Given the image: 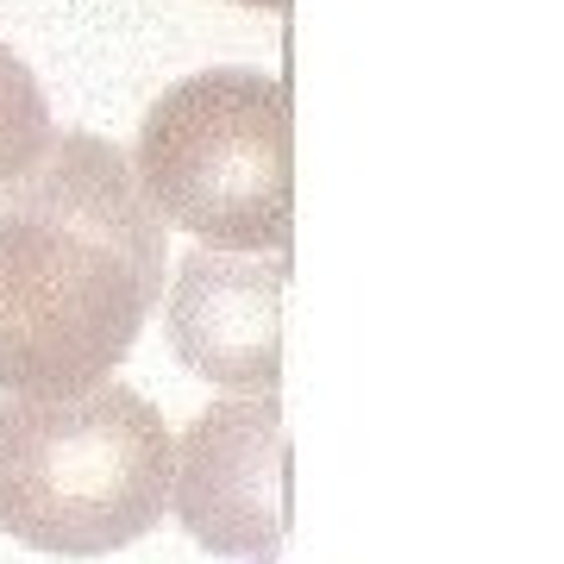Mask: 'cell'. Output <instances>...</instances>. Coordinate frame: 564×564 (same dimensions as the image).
I'll list each match as a JSON object with an SVG mask.
<instances>
[{
  "label": "cell",
  "instance_id": "3",
  "mask_svg": "<svg viewBox=\"0 0 564 564\" xmlns=\"http://www.w3.org/2000/svg\"><path fill=\"white\" fill-rule=\"evenodd\" d=\"M126 163L151 214L202 239V251H289L295 151L276 76L202 69L163 88Z\"/></svg>",
  "mask_w": 564,
  "mask_h": 564
},
{
  "label": "cell",
  "instance_id": "6",
  "mask_svg": "<svg viewBox=\"0 0 564 564\" xmlns=\"http://www.w3.org/2000/svg\"><path fill=\"white\" fill-rule=\"evenodd\" d=\"M51 144V107H44L39 76L0 44V188L20 182L39 151Z\"/></svg>",
  "mask_w": 564,
  "mask_h": 564
},
{
  "label": "cell",
  "instance_id": "1",
  "mask_svg": "<svg viewBox=\"0 0 564 564\" xmlns=\"http://www.w3.org/2000/svg\"><path fill=\"white\" fill-rule=\"evenodd\" d=\"M163 220L120 144L51 132L0 188V389L44 402L113 377L163 302Z\"/></svg>",
  "mask_w": 564,
  "mask_h": 564
},
{
  "label": "cell",
  "instance_id": "5",
  "mask_svg": "<svg viewBox=\"0 0 564 564\" xmlns=\"http://www.w3.org/2000/svg\"><path fill=\"white\" fill-rule=\"evenodd\" d=\"M282 282L289 258L188 251L170 282V345L176 358L220 389L276 395L282 377Z\"/></svg>",
  "mask_w": 564,
  "mask_h": 564
},
{
  "label": "cell",
  "instance_id": "2",
  "mask_svg": "<svg viewBox=\"0 0 564 564\" xmlns=\"http://www.w3.org/2000/svg\"><path fill=\"white\" fill-rule=\"evenodd\" d=\"M176 440L139 389L0 402V533L57 558L144 540L170 502Z\"/></svg>",
  "mask_w": 564,
  "mask_h": 564
},
{
  "label": "cell",
  "instance_id": "4",
  "mask_svg": "<svg viewBox=\"0 0 564 564\" xmlns=\"http://www.w3.org/2000/svg\"><path fill=\"white\" fill-rule=\"evenodd\" d=\"M170 502L214 558H270L289 533V440L276 395L214 402L170 458Z\"/></svg>",
  "mask_w": 564,
  "mask_h": 564
}]
</instances>
